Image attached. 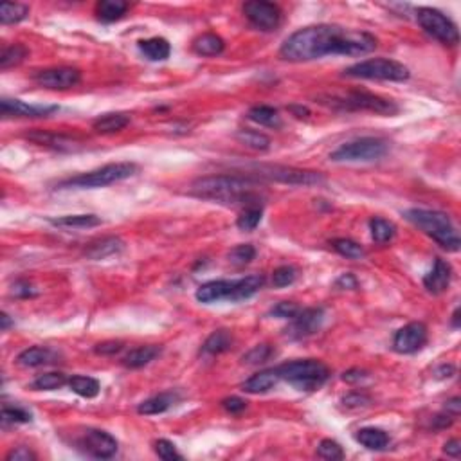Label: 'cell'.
I'll return each instance as SVG.
<instances>
[{
  "label": "cell",
  "mask_w": 461,
  "mask_h": 461,
  "mask_svg": "<svg viewBox=\"0 0 461 461\" xmlns=\"http://www.w3.org/2000/svg\"><path fill=\"white\" fill-rule=\"evenodd\" d=\"M375 49L377 38L373 34L340 25L319 24L292 33L283 42L279 56L286 62H312L330 54L360 56L373 53Z\"/></svg>",
  "instance_id": "cell-1"
},
{
  "label": "cell",
  "mask_w": 461,
  "mask_h": 461,
  "mask_svg": "<svg viewBox=\"0 0 461 461\" xmlns=\"http://www.w3.org/2000/svg\"><path fill=\"white\" fill-rule=\"evenodd\" d=\"M262 180L249 175H208L191 182L190 193L197 199L225 205H260L256 188Z\"/></svg>",
  "instance_id": "cell-2"
},
{
  "label": "cell",
  "mask_w": 461,
  "mask_h": 461,
  "mask_svg": "<svg viewBox=\"0 0 461 461\" xmlns=\"http://www.w3.org/2000/svg\"><path fill=\"white\" fill-rule=\"evenodd\" d=\"M265 285V277L260 274L253 276L240 277V279H216V282H208L197 288V301L200 303H216L222 299L227 301H242L247 297L254 296L258 290H262Z\"/></svg>",
  "instance_id": "cell-3"
},
{
  "label": "cell",
  "mask_w": 461,
  "mask_h": 461,
  "mask_svg": "<svg viewBox=\"0 0 461 461\" xmlns=\"http://www.w3.org/2000/svg\"><path fill=\"white\" fill-rule=\"evenodd\" d=\"M406 220L422 229L423 233L431 236L438 245H442L447 251L456 253L460 251L461 240L456 227L452 225L451 219L442 211H432V209H409L403 213Z\"/></svg>",
  "instance_id": "cell-4"
},
{
  "label": "cell",
  "mask_w": 461,
  "mask_h": 461,
  "mask_svg": "<svg viewBox=\"0 0 461 461\" xmlns=\"http://www.w3.org/2000/svg\"><path fill=\"white\" fill-rule=\"evenodd\" d=\"M277 373H279L282 380L290 382L292 386H296L301 391H316L328 380L330 369L321 360L305 359L285 362L277 368Z\"/></svg>",
  "instance_id": "cell-5"
},
{
  "label": "cell",
  "mask_w": 461,
  "mask_h": 461,
  "mask_svg": "<svg viewBox=\"0 0 461 461\" xmlns=\"http://www.w3.org/2000/svg\"><path fill=\"white\" fill-rule=\"evenodd\" d=\"M139 171V166L134 162H112V164L97 168L88 173L71 177L60 182V188H79V190H90V188H105V186L116 184L121 180L134 177Z\"/></svg>",
  "instance_id": "cell-6"
},
{
  "label": "cell",
  "mask_w": 461,
  "mask_h": 461,
  "mask_svg": "<svg viewBox=\"0 0 461 461\" xmlns=\"http://www.w3.org/2000/svg\"><path fill=\"white\" fill-rule=\"evenodd\" d=\"M247 175L256 180H271V182H282V184L290 186L325 184V177L319 171L299 170V168H290V166L253 164L249 166Z\"/></svg>",
  "instance_id": "cell-7"
},
{
  "label": "cell",
  "mask_w": 461,
  "mask_h": 461,
  "mask_svg": "<svg viewBox=\"0 0 461 461\" xmlns=\"http://www.w3.org/2000/svg\"><path fill=\"white\" fill-rule=\"evenodd\" d=\"M323 99H325V101H321L323 105H330V107L340 108V110L375 112L380 116H395L400 110L397 103L391 99L369 92H359V90L340 94V96H325Z\"/></svg>",
  "instance_id": "cell-8"
},
{
  "label": "cell",
  "mask_w": 461,
  "mask_h": 461,
  "mask_svg": "<svg viewBox=\"0 0 461 461\" xmlns=\"http://www.w3.org/2000/svg\"><path fill=\"white\" fill-rule=\"evenodd\" d=\"M342 76L357 79H380V82H406L411 73L400 62L389 58H373L345 68Z\"/></svg>",
  "instance_id": "cell-9"
},
{
  "label": "cell",
  "mask_w": 461,
  "mask_h": 461,
  "mask_svg": "<svg viewBox=\"0 0 461 461\" xmlns=\"http://www.w3.org/2000/svg\"><path fill=\"white\" fill-rule=\"evenodd\" d=\"M388 142L379 137H360L355 141L340 145L339 148L330 153L334 162H369L379 160L386 155Z\"/></svg>",
  "instance_id": "cell-10"
},
{
  "label": "cell",
  "mask_w": 461,
  "mask_h": 461,
  "mask_svg": "<svg viewBox=\"0 0 461 461\" xmlns=\"http://www.w3.org/2000/svg\"><path fill=\"white\" fill-rule=\"evenodd\" d=\"M416 20L429 36H432L438 42L445 45H456L460 42L456 24L452 22L442 11L432 10V8H420L416 11Z\"/></svg>",
  "instance_id": "cell-11"
},
{
  "label": "cell",
  "mask_w": 461,
  "mask_h": 461,
  "mask_svg": "<svg viewBox=\"0 0 461 461\" xmlns=\"http://www.w3.org/2000/svg\"><path fill=\"white\" fill-rule=\"evenodd\" d=\"M242 10L249 22L256 29L265 31V33L277 29V25L282 24V10H279V5L272 4V2L253 0V2H245Z\"/></svg>",
  "instance_id": "cell-12"
},
{
  "label": "cell",
  "mask_w": 461,
  "mask_h": 461,
  "mask_svg": "<svg viewBox=\"0 0 461 461\" xmlns=\"http://www.w3.org/2000/svg\"><path fill=\"white\" fill-rule=\"evenodd\" d=\"M33 82L47 90H68L82 82V73L73 67L44 68V71L34 73Z\"/></svg>",
  "instance_id": "cell-13"
},
{
  "label": "cell",
  "mask_w": 461,
  "mask_h": 461,
  "mask_svg": "<svg viewBox=\"0 0 461 461\" xmlns=\"http://www.w3.org/2000/svg\"><path fill=\"white\" fill-rule=\"evenodd\" d=\"M78 445L88 456H94L97 460H108L116 456L117 440L112 434L99 429H87L83 436L78 440Z\"/></svg>",
  "instance_id": "cell-14"
},
{
  "label": "cell",
  "mask_w": 461,
  "mask_h": 461,
  "mask_svg": "<svg viewBox=\"0 0 461 461\" xmlns=\"http://www.w3.org/2000/svg\"><path fill=\"white\" fill-rule=\"evenodd\" d=\"M427 342V326L423 323H409V325L402 326L400 330L395 334L393 337V350L397 353L411 355L416 353L418 350H422Z\"/></svg>",
  "instance_id": "cell-15"
},
{
  "label": "cell",
  "mask_w": 461,
  "mask_h": 461,
  "mask_svg": "<svg viewBox=\"0 0 461 461\" xmlns=\"http://www.w3.org/2000/svg\"><path fill=\"white\" fill-rule=\"evenodd\" d=\"M292 323L286 328V335L290 339H306L310 335L317 334L323 326V321H325V310L323 308H305V310L297 312V316L294 319H290Z\"/></svg>",
  "instance_id": "cell-16"
},
{
  "label": "cell",
  "mask_w": 461,
  "mask_h": 461,
  "mask_svg": "<svg viewBox=\"0 0 461 461\" xmlns=\"http://www.w3.org/2000/svg\"><path fill=\"white\" fill-rule=\"evenodd\" d=\"M56 110H58L56 105H29L10 97H4L0 101V112L4 117H47Z\"/></svg>",
  "instance_id": "cell-17"
},
{
  "label": "cell",
  "mask_w": 461,
  "mask_h": 461,
  "mask_svg": "<svg viewBox=\"0 0 461 461\" xmlns=\"http://www.w3.org/2000/svg\"><path fill=\"white\" fill-rule=\"evenodd\" d=\"M25 139L31 142L56 151H76L82 148V142L74 137L64 136V134H56V132H45V130H33L25 134Z\"/></svg>",
  "instance_id": "cell-18"
},
{
  "label": "cell",
  "mask_w": 461,
  "mask_h": 461,
  "mask_svg": "<svg viewBox=\"0 0 461 461\" xmlns=\"http://www.w3.org/2000/svg\"><path fill=\"white\" fill-rule=\"evenodd\" d=\"M451 279H452L451 263L442 260V258H436V262L432 265L431 272L423 277V286L427 288V292L434 294V296H440V294H443V292L449 288Z\"/></svg>",
  "instance_id": "cell-19"
},
{
  "label": "cell",
  "mask_w": 461,
  "mask_h": 461,
  "mask_svg": "<svg viewBox=\"0 0 461 461\" xmlns=\"http://www.w3.org/2000/svg\"><path fill=\"white\" fill-rule=\"evenodd\" d=\"M279 380H282V377H279V373H277V368L263 369V371L253 375L251 379H247L242 384V391H245V393H249V395L269 393L271 389L276 388Z\"/></svg>",
  "instance_id": "cell-20"
},
{
  "label": "cell",
  "mask_w": 461,
  "mask_h": 461,
  "mask_svg": "<svg viewBox=\"0 0 461 461\" xmlns=\"http://www.w3.org/2000/svg\"><path fill=\"white\" fill-rule=\"evenodd\" d=\"M125 249V242L117 236H105V238L92 242L85 249V254L90 260H105L108 256L119 254Z\"/></svg>",
  "instance_id": "cell-21"
},
{
  "label": "cell",
  "mask_w": 461,
  "mask_h": 461,
  "mask_svg": "<svg viewBox=\"0 0 461 461\" xmlns=\"http://www.w3.org/2000/svg\"><path fill=\"white\" fill-rule=\"evenodd\" d=\"M162 348L155 345H148V346H139L136 350L128 351L125 357H123V366H127L130 369H139L145 368L151 362V360H155L157 357L160 355Z\"/></svg>",
  "instance_id": "cell-22"
},
{
  "label": "cell",
  "mask_w": 461,
  "mask_h": 461,
  "mask_svg": "<svg viewBox=\"0 0 461 461\" xmlns=\"http://www.w3.org/2000/svg\"><path fill=\"white\" fill-rule=\"evenodd\" d=\"M128 125H130V116L128 114H125V112H112V114H105V116L97 117L92 128L97 134L108 136V134L125 130Z\"/></svg>",
  "instance_id": "cell-23"
},
{
  "label": "cell",
  "mask_w": 461,
  "mask_h": 461,
  "mask_svg": "<svg viewBox=\"0 0 461 461\" xmlns=\"http://www.w3.org/2000/svg\"><path fill=\"white\" fill-rule=\"evenodd\" d=\"M355 440L369 451H384L389 445L388 432L377 427H364L355 432Z\"/></svg>",
  "instance_id": "cell-24"
},
{
  "label": "cell",
  "mask_w": 461,
  "mask_h": 461,
  "mask_svg": "<svg viewBox=\"0 0 461 461\" xmlns=\"http://www.w3.org/2000/svg\"><path fill=\"white\" fill-rule=\"evenodd\" d=\"M54 362V353L49 348L44 346H33L27 348L16 357V364L24 366V368H38Z\"/></svg>",
  "instance_id": "cell-25"
},
{
  "label": "cell",
  "mask_w": 461,
  "mask_h": 461,
  "mask_svg": "<svg viewBox=\"0 0 461 461\" xmlns=\"http://www.w3.org/2000/svg\"><path fill=\"white\" fill-rule=\"evenodd\" d=\"M179 400L175 393H160L155 395V397L148 398L145 402L139 403V408H137V413L139 414H160L166 413L168 409L173 408L175 402Z\"/></svg>",
  "instance_id": "cell-26"
},
{
  "label": "cell",
  "mask_w": 461,
  "mask_h": 461,
  "mask_svg": "<svg viewBox=\"0 0 461 461\" xmlns=\"http://www.w3.org/2000/svg\"><path fill=\"white\" fill-rule=\"evenodd\" d=\"M139 51L151 62H162V60L170 58L171 45L166 38L153 36V38L141 40L139 42Z\"/></svg>",
  "instance_id": "cell-27"
},
{
  "label": "cell",
  "mask_w": 461,
  "mask_h": 461,
  "mask_svg": "<svg viewBox=\"0 0 461 461\" xmlns=\"http://www.w3.org/2000/svg\"><path fill=\"white\" fill-rule=\"evenodd\" d=\"M247 117L253 123H256V125H262V127L282 128L283 125L279 112H277L276 108L267 107V105H258V107H253L247 112Z\"/></svg>",
  "instance_id": "cell-28"
},
{
  "label": "cell",
  "mask_w": 461,
  "mask_h": 461,
  "mask_svg": "<svg viewBox=\"0 0 461 461\" xmlns=\"http://www.w3.org/2000/svg\"><path fill=\"white\" fill-rule=\"evenodd\" d=\"M49 222L56 225V227H67V229H87L101 225L103 220L96 214H67V216H60V219H51Z\"/></svg>",
  "instance_id": "cell-29"
},
{
  "label": "cell",
  "mask_w": 461,
  "mask_h": 461,
  "mask_svg": "<svg viewBox=\"0 0 461 461\" xmlns=\"http://www.w3.org/2000/svg\"><path fill=\"white\" fill-rule=\"evenodd\" d=\"M128 2L125 0H101L96 4V15L101 22H116L128 11Z\"/></svg>",
  "instance_id": "cell-30"
},
{
  "label": "cell",
  "mask_w": 461,
  "mask_h": 461,
  "mask_svg": "<svg viewBox=\"0 0 461 461\" xmlns=\"http://www.w3.org/2000/svg\"><path fill=\"white\" fill-rule=\"evenodd\" d=\"M233 348V335L227 330H216L205 339L202 351L208 355H220L223 351H229Z\"/></svg>",
  "instance_id": "cell-31"
},
{
  "label": "cell",
  "mask_w": 461,
  "mask_h": 461,
  "mask_svg": "<svg viewBox=\"0 0 461 461\" xmlns=\"http://www.w3.org/2000/svg\"><path fill=\"white\" fill-rule=\"evenodd\" d=\"M223 47H225L223 40L220 38L219 34L213 33L202 34L193 42V51L200 54V56H216V54L222 53Z\"/></svg>",
  "instance_id": "cell-32"
},
{
  "label": "cell",
  "mask_w": 461,
  "mask_h": 461,
  "mask_svg": "<svg viewBox=\"0 0 461 461\" xmlns=\"http://www.w3.org/2000/svg\"><path fill=\"white\" fill-rule=\"evenodd\" d=\"M369 231H371V238L377 243H380V245L389 243L397 234L395 223L386 219H380V216H375V219L369 220Z\"/></svg>",
  "instance_id": "cell-33"
},
{
  "label": "cell",
  "mask_w": 461,
  "mask_h": 461,
  "mask_svg": "<svg viewBox=\"0 0 461 461\" xmlns=\"http://www.w3.org/2000/svg\"><path fill=\"white\" fill-rule=\"evenodd\" d=\"M68 388L71 391L83 398H94L99 395V382L92 377H83V375H74L73 379H68Z\"/></svg>",
  "instance_id": "cell-34"
},
{
  "label": "cell",
  "mask_w": 461,
  "mask_h": 461,
  "mask_svg": "<svg viewBox=\"0 0 461 461\" xmlns=\"http://www.w3.org/2000/svg\"><path fill=\"white\" fill-rule=\"evenodd\" d=\"M29 15V5L18 4V2H4L0 5V22L4 25L18 24Z\"/></svg>",
  "instance_id": "cell-35"
},
{
  "label": "cell",
  "mask_w": 461,
  "mask_h": 461,
  "mask_svg": "<svg viewBox=\"0 0 461 461\" xmlns=\"http://www.w3.org/2000/svg\"><path fill=\"white\" fill-rule=\"evenodd\" d=\"M236 139L242 142L243 146H247L251 150L256 151H267L271 148V139L265 134L254 130H238L236 132Z\"/></svg>",
  "instance_id": "cell-36"
},
{
  "label": "cell",
  "mask_w": 461,
  "mask_h": 461,
  "mask_svg": "<svg viewBox=\"0 0 461 461\" xmlns=\"http://www.w3.org/2000/svg\"><path fill=\"white\" fill-rule=\"evenodd\" d=\"M65 384H68L67 377L64 373H54L53 371V373L38 375L31 384V389H34V391H53V389L62 388Z\"/></svg>",
  "instance_id": "cell-37"
},
{
  "label": "cell",
  "mask_w": 461,
  "mask_h": 461,
  "mask_svg": "<svg viewBox=\"0 0 461 461\" xmlns=\"http://www.w3.org/2000/svg\"><path fill=\"white\" fill-rule=\"evenodd\" d=\"M27 56V49L24 45L15 44L10 45V47H5L0 54V68L2 71H8V68L15 67V65H20Z\"/></svg>",
  "instance_id": "cell-38"
},
{
  "label": "cell",
  "mask_w": 461,
  "mask_h": 461,
  "mask_svg": "<svg viewBox=\"0 0 461 461\" xmlns=\"http://www.w3.org/2000/svg\"><path fill=\"white\" fill-rule=\"evenodd\" d=\"M263 216V209L262 205H249L240 213L238 220H236V225L242 231H254V229L260 225Z\"/></svg>",
  "instance_id": "cell-39"
},
{
  "label": "cell",
  "mask_w": 461,
  "mask_h": 461,
  "mask_svg": "<svg viewBox=\"0 0 461 461\" xmlns=\"http://www.w3.org/2000/svg\"><path fill=\"white\" fill-rule=\"evenodd\" d=\"M332 247L340 254V256L350 258V260H360V258H364V249L362 245H359L357 242L350 238H337L332 242Z\"/></svg>",
  "instance_id": "cell-40"
},
{
  "label": "cell",
  "mask_w": 461,
  "mask_h": 461,
  "mask_svg": "<svg viewBox=\"0 0 461 461\" xmlns=\"http://www.w3.org/2000/svg\"><path fill=\"white\" fill-rule=\"evenodd\" d=\"M274 355H276V351H274V348H272L271 345H258V346H254L253 350L243 355L242 360H243V364L256 366V364H263V362H267V360L271 359V357H274Z\"/></svg>",
  "instance_id": "cell-41"
},
{
  "label": "cell",
  "mask_w": 461,
  "mask_h": 461,
  "mask_svg": "<svg viewBox=\"0 0 461 461\" xmlns=\"http://www.w3.org/2000/svg\"><path fill=\"white\" fill-rule=\"evenodd\" d=\"M227 258H229V262L233 263V265L243 267V265H249V263L253 262L254 258H256V249H254L251 243L236 245L234 249H231V253L227 254Z\"/></svg>",
  "instance_id": "cell-42"
},
{
  "label": "cell",
  "mask_w": 461,
  "mask_h": 461,
  "mask_svg": "<svg viewBox=\"0 0 461 461\" xmlns=\"http://www.w3.org/2000/svg\"><path fill=\"white\" fill-rule=\"evenodd\" d=\"M2 425H16V423H27L31 422V414L25 411V409L20 408H10V406H4L2 408Z\"/></svg>",
  "instance_id": "cell-43"
},
{
  "label": "cell",
  "mask_w": 461,
  "mask_h": 461,
  "mask_svg": "<svg viewBox=\"0 0 461 461\" xmlns=\"http://www.w3.org/2000/svg\"><path fill=\"white\" fill-rule=\"evenodd\" d=\"M317 456L328 461H339L345 458V451H342V447H340L337 442H334V440H323V442L317 445Z\"/></svg>",
  "instance_id": "cell-44"
},
{
  "label": "cell",
  "mask_w": 461,
  "mask_h": 461,
  "mask_svg": "<svg viewBox=\"0 0 461 461\" xmlns=\"http://www.w3.org/2000/svg\"><path fill=\"white\" fill-rule=\"evenodd\" d=\"M296 277H297L296 267H292V265H282V267H277L276 271L272 272V285L276 286V288H283V286H288L296 282Z\"/></svg>",
  "instance_id": "cell-45"
},
{
  "label": "cell",
  "mask_w": 461,
  "mask_h": 461,
  "mask_svg": "<svg viewBox=\"0 0 461 461\" xmlns=\"http://www.w3.org/2000/svg\"><path fill=\"white\" fill-rule=\"evenodd\" d=\"M155 454L164 461H175L182 460V454L177 451V447L170 440H157L155 442Z\"/></svg>",
  "instance_id": "cell-46"
},
{
  "label": "cell",
  "mask_w": 461,
  "mask_h": 461,
  "mask_svg": "<svg viewBox=\"0 0 461 461\" xmlns=\"http://www.w3.org/2000/svg\"><path fill=\"white\" fill-rule=\"evenodd\" d=\"M299 310H301V308H299L296 303L282 301V303H277V305L272 308L271 314L274 317H279V319H294Z\"/></svg>",
  "instance_id": "cell-47"
},
{
  "label": "cell",
  "mask_w": 461,
  "mask_h": 461,
  "mask_svg": "<svg viewBox=\"0 0 461 461\" xmlns=\"http://www.w3.org/2000/svg\"><path fill=\"white\" fill-rule=\"evenodd\" d=\"M369 397H366V395H360V393H351L348 395V397L342 398V406H345L346 409H360V408H366V406H369Z\"/></svg>",
  "instance_id": "cell-48"
},
{
  "label": "cell",
  "mask_w": 461,
  "mask_h": 461,
  "mask_svg": "<svg viewBox=\"0 0 461 461\" xmlns=\"http://www.w3.org/2000/svg\"><path fill=\"white\" fill-rule=\"evenodd\" d=\"M36 454L31 451L29 447H16L5 456V461H34Z\"/></svg>",
  "instance_id": "cell-49"
},
{
  "label": "cell",
  "mask_w": 461,
  "mask_h": 461,
  "mask_svg": "<svg viewBox=\"0 0 461 461\" xmlns=\"http://www.w3.org/2000/svg\"><path fill=\"white\" fill-rule=\"evenodd\" d=\"M222 408L225 409L227 413L238 414V413H242L243 409L247 408V402H245L243 398L229 397V398H225V400H222Z\"/></svg>",
  "instance_id": "cell-50"
},
{
  "label": "cell",
  "mask_w": 461,
  "mask_h": 461,
  "mask_svg": "<svg viewBox=\"0 0 461 461\" xmlns=\"http://www.w3.org/2000/svg\"><path fill=\"white\" fill-rule=\"evenodd\" d=\"M11 294L15 297H33L36 296V290H34V286L31 285L29 282H24V279H20L13 285L11 288Z\"/></svg>",
  "instance_id": "cell-51"
},
{
  "label": "cell",
  "mask_w": 461,
  "mask_h": 461,
  "mask_svg": "<svg viewBox=\"0 0 461 461\" xmlns=\"http://www.w3.org/2000/svg\"><path fill=\"white\" fill-rule=\"evenodd\" d=\"M123 350V345L119 340H105V342H99V345L94 348L97 355H116Z\"/></svg>",
  "instance_id": "cell-52"
},
{
  "label": "cell",
  "mask_w": 461,
  "mask_h": 461,
  "mask_svg": "<svg viewBox=\"0 0 461 461\" xmlns=\"http://www.w3.org/2000/svg\"><path fill=\"white\" fill-rule=\"evenodd\" d=\"M335 286H337V288H345V290L346 288H348V290H355V288L359 286V282L355 279L353 274L348 272V274H342V276L335 282Z\"/></svg>",
  "instance_id": "cell-53"
},
{
  "label": "cell",
  "mask_w": 461,
  "mask_h": 461,
  "mask_svg": "<svg viewBox=\"0 0 461 461\" xmlns=\"http://www.w3.org/2000/svg\"><path fill=\"white\" fill-rule=\"evenodd\" d=\"M364 379H368V373L362 371V369H350V371H345V375H342V380L350 384H357Z\"/></svg>",
  "instance_id": "cell-54"
},
{
  "label": "cell",
  "mask_w": 461,
  "mask_h": 461,
  "mask_svg": "<svg viewBox=\"0 0 461 461\" xmlns=\"http://www.w3.org/2000/svg\"><path fill=\"white\" fill-rule=\"evenodd\" d=\"M443 452H445L447 456L458 458L461 454V443L460 440H449V442L443 445Z\"/></svg>",
  "instance_id": "cell-55"
},
{
  "label": "cell",
  "mask_w": 461,
  "mask_h": 461,
  "mask_svg": "<svg viewBox=\"0 0 461 461\" xmlns=\"http://www.w3.org/2000/svg\"><path fill=\"white\" fill-rule=\"evenodd\" d=\"M445 411L447 413H451L452 416H458L461 411V406H460V398H452V400H449V402L445 403Z\"/></svg>",
  "instance_id": "cell-56"
},
{
  "label": "cell",
  "mask_w": 461,
  "mask_h": 461,
  "mask_svg": "<svg viewBox=\"0 0 461 461\" xmlns=\"http://www.w3.org/2000/svg\"><path fill=\"white\" fill-rule=\"evenodd\" d=\"M456 373V369H454V366H442V368L438 369V377H452V375Z\"/></svg>",
  "instance_id": "cell-57"
},
{
  "label": "cell",
  "mask_w": 461,
  "mask_h": 461,
  "mask_svg": "<svg viewBox=\"0 0 461 461\" xmlns=\"http://www.w3.org/2000/svg\"><path fill=\"white\" fill-rule=\"evenodd\" d=\"M0 321H2V330H8V328H10L11 326V319H10V316H8V314H2V317H0Z\"/></svg>",
  "instance_id": "cell-58"
},
{
  "label": "cell",
  "mask_w": 461,
  "mask_h": 461,
  "mask_svg": "<svg viewBox=\"0 0 461 461\" xmlns=\"http://www.w3.org/2000/svg\"><path fill=\"white\" fill-rule=\"evenodd\" d=\"M452 325L456 326V328L460 326V310L454 312V316H452Z\"/></svg>",
  "instance_id": "cell-59"
}]
</instances>
